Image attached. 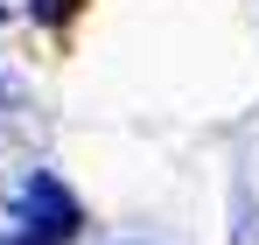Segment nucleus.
Segmentation results:
<instances>
[{
	"mask_svg": "<svg viewBox=\"0 0 259 245\" xmlns=\"http://www.w3.org/2000/svg\"><path fill=\"white\" fill-rule=\"evenodd\" d=\"M77 224H84V210L56 175H28L14 189V231H21L14 245H63V238H77Z\"/></svg>",
	"mask_w": 259,
	"mask_h": 245,
	"instance_id": "nucleus-1",
	"label": "nucleus"
}]
</instances>
